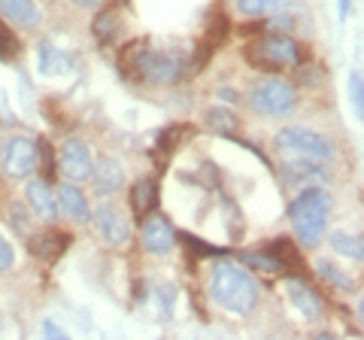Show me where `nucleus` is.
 <instances>
[{"mask_svg": "<svg viewBox=\"0 0 364 340\" xmlns=\"http://www.w3.org/2000/svg\"><path fill=\"white\" fill-rule=\"evenodd\" d=\"M91 219H95L97 234L104 237V240H107L109 246H122V243H128L131 228H128V222H124V216H122V213H119L116 207H112V203H100L97 213H95Z\"/></svg>", "mask_w": 364, "mask_h": 340, "instance_id": "nucleus-9", "label": "nucleus"}, {"mask_svg": "<svg viewBox=\"0 0 364 340\" xmlns=\"http://www.w3.org/2000/svg\"><path fill=\"white\" fill-rule=\"evenodd\" d=\"M43 334H46V337H52V340H64V337H67V334H64V328H58L52 319H46V322H43Z\"/></svg>", "mask_w": 364, "mask_h": 340, "instance_id": "nucleus-31", "label": "nucleus"}, {"mask_svg": "<svg viewBox=\"0 0 364 340\" xmlns=\"http://www.w3.org/2000/svg\"><path fill=\"white\" fill-rule=\"evenodd\" d=\"M286 292L294 304V310H298L306 322H318L322 319V301H318V294L306 286L304 280H286Z\"/></svg>", "mask_w": 364, "mask_h": 340, "instance_id": "nucleus-13", "label": "nucleus"}, {"mask_svg": "<svg viewBox=\"0 0 364 340\" xmlns=\"http://www.w3.org/2000/svg\"><path fill=\"white\" fill-rule=\"evenodd\" d=\"M249 107H252L258 116H267V119H282L294 112L298 107V88H294L289 79H264L252 88V97H249Z\"/></svg>", "mask_w": 364, "mask_h": 340, "instance_id": "nucleus-5", "label": "nucleus"}, {"mask_svg": "<svg viewBox=\"0 0 364 340\" xmlns=\"http://www.w3.org/2000/svg\"><path fill=\"white\" fill-rule=\"evenodd\" d=\"M91 183H95V191L97 195H112V191H119L124 186V167L119 158H100V161L91 167Z\"/></svg>", "mask_w": 364, "mask_h": 340, "instance_id": "nucleus-12", "label": "nucleus"}, {"mask_svg": "<svg viewBox=\"0 0 364 340\" xmlns=\"http://www.w3.org/2000/svg\"><path fill=\"white\" fill-rule=\"evenodd\" d=\"M240 262H246L252 270H261V274H277L282 267V262L273 253H243Z\"/></svg>", "mask_w": 364, "mask_h": 340, "instance_id": "nucleus-24", "label": "nucleus"}, {"mask_svg": "<svg viewBox=\"0 0 364 340\" xmlns=\"http://www.w3.org/2000/svg\"><path fill=\"white\" fill-rule=\"evenodd\" d=\"M331 246H334V253L352 258V262H364L361 237H352V234H346V231H334V234H331Z\"/></svg>", "mask_w": 364, "mask_h": 340, "instance_id": "nucleus-22", "label": "nucleus"}, {"mask_svg": "<svg viewBox=\"0 0 364 340\" xmlns=\"http://www.w3.org/2000/svg\"><path fill=\"white\" fill-rule=\"evenodd\" d=\"M173 301H176V289L173 286H158L155 289V304H158V310H161V319H170V313H173Z\"/></svg>", "mask_w": 364, "mask_h": 340, "instance_id": "nucleus-28", "label": "nucleus"}, {"mask_svg": "<svg viewBox=\"0 0 364 340\" xmlns=\"http://www.w3.org/2000/svg\"><path fill=\"white\" fill-rule=\"evenodd\" d=\"M246 61L252 67H258V70L277 73V70H286V67L301 64V46L289 37V33L270 31L246 46Z\"/></svg>", "mask_w": 364, "mask_h": 340, "instance_id": "nucleus-4", "label": "nucleus"}, {"mask_svg": "<svg viewBox=\"0 0 364 340\" xmlns=\"http://www.w3.org/2000/svg\"><path fill=\"white\" fill-rule=\"evenodd\" d=\"M73 237L70 234H64V231H46L40 237H33L31 240V255H37L43 258V262H55L67 246H70Z\"/></svg>", "mask_w": 364, "mask_h": 340, "instance_id": "nucleus-18", "label": "nucleus"}, {"mask_svg": "<svg viewBox=\"0 0 364 340\" xmlns=\"http://www.w3.org/2000/svg\"><path fill=\"white\" fill-rule=\"evenodd\" d=\"M349 104H352V112H355V119L364 116V79L358 70L349 73Z\"/></svg>", "mask_w": 364, "mask_h": 340, "instance_id": "nucleus-26", "label": "nucleus"}, {"mask_svg": "<svg viewBox=\"0 0 364 340\" xmlns=\"http://www.w3.org/2000/svg\"><path fill=\"white\" fill-rule=\"evenodd\" d=\"M219 97H222V100H231V104H237V95H234V92H228V88H222Z\"/></svg>", "mask_w": 364, "mask_h": 340, "instance_id": "nucleus-34", "label": "nucleus"}, {"mask_svg": "<svg viewBox=\"0 0 364 340\" xmlns=\"http://www.w3.org/2000/svg\"><path fill=\"white\" fill-rule=\"evenodd\" d=\"M37 170V143L28 137H13L4 146V174L9 179H28Z\"/></svg>", "mask_w": 364, "mask_h": 340, "instance_id": "nucleus-7", "label": "nucleus"}, {"mask_svg": "<svg viewBox=\"0 0 364 340\" xmlns=\"http://www.w3.org/2000/svg\"><path fill=\"white\" fill-rule=\"evenodd\" d=\"M277 149L289 152L294 158H306V161H331L334 158V143L318 131L310 128H282L277 134Z\"/></svg>", "mask_w": 364, "mask_h": 340, "instance_id": "nucleus-6", "label": "nucleus"}, {"mask_svg": "<svg viewBox=\"0 0 364 340\" xmlns=\"http://www.w3.org/2000/svg\"><path fill=\"white\" fill-rule=\"evenodd\" d=\"M13 262H16V253H13V246H9V240H6L4 234H0V274L13 267Z\"/></svg>", "mask_w": 364, "mask_h": 340, "instance_id": "nucleus-30", "label": "nucleus"}, {"mask_svg": "<svg viewBox=\"0 0 364 340\" xmlns=\"http://www.w3.org/2000/svg\"><path fill=\"white\" fill-rule=\"evenodd\" d=\"M0 146H4V137H0Z\"/></svg>", "mask_w": 364, "mask_h": 340, "instance_id": "nucleus-35", "label": "nucleus"}, {"mask_svg": "<svg viewBox=\"0 0 364 340\" xmlns=\"http://www.w3.org/2000/svg\"><path fill=\"white\" fill-rule=\"evenodd\" d=\"M328 213H331V195L325 188H304L289 207V222L301 246H316L325 237Z\"/></svg>", "mask_w": 364, "mask_h": 340, "instance_id": "nucleus-3", "label": "nucleus"}, {"mask_svg": "<svg viewBox=\"0 0 364 340\" xmlns=\"http://www.w3.org/2000/svg\"><path fill=\"white\" fill-rule=\"evenodd\" d=\"M61 174L67 183H85L91 176V167H95V158H91V149L85 140H67L61 146Z\"/></svg>", "mask_w": 364, "mask_h": 340, "instance_id": "nucleus-8", "label": "nucleus"}, {"mask_svg": "<svg viewBox=\"0 0 364 340\" xmlns=\"http://www.w3.org/2000/svg\"><path fill=\"white\" fill-rule=\"evenodd\" d=\"M337 4H340V18L346 21V16H349V0H337Z\"/></svg>", "mask_w": 364, "mask_h": 340, "instance_id": "nucleus-32", "label": "nucleus"}, {"mask_svg": "<svg viewBox=\"0 0 364 340\" xmlns=\"http://www.w3.org/2000/svg\"><path fill=\"white\" fill-rule=\"evenodd\" d=\"M122 67L131 76L143 79L152 85H173L176 79L186 70V58L179 52H167V49H149L146 43L128 46L122 55Z\"/></svg>", "mask_w": 364, "mask_h": 340, "instance_id": "nucleus-2", "label": "nucleus"}, {"mask_svg": "<svg viewBox=\"0 0 364 340\" xmlns=\"http://www.w3.org/2000/svg\"><path fill=\"white\" fill-rule=\"evenodd\" d=\"M210 298L228 313L249 316L258 304V282L237 265L219 262L210 277Z\"/></svg>", "mask_w": 364, "mask_h": 340, "instance_id": "nucleus-1", "label": "nucleus"}, {"mask_svg": "<svg viewBox=\"0 0 364 340\" xmlns=\"http://www.w3.org/2000/svg\"><path fill=\"white\" fill-rule=\"evenodd\" d=\"M76 6H82V9H95L97 6V0H73Z\"/></svg>", "mask_w": 364, "mask_h": 340, "instance_id": "nucleus-33", "label": "nucleus"}, {"mask_svg": "<svg viewBox=\"0 0 364 340\" xmlns=\"http://www.w3.org/2000/svg\"><path fill=\"white\" fill-rule=\"evenodd\" d=\"M91 31H95V40H97V43H109L112 37H116V31H119V16L112 13V9H107V13H100V16L95 18Z\"/></svg>", "mask_w": 364, "mask_h": 340, "instance_id": "nucleus-23", "label": "nucleus"}, {"mask_svg": "<svg viewBox=\"0 0 364 340\" xmlns=\"http://www.w3.org/2000/svg\"><path fill=\"white\" fill-rule=\"evenodd\" d=\"M37 67L43 76H58V73H67L73 67V58L67 52H61L58 46H52L49 40H43L37 46Z\"/></svg>", "mask_w": 364, "mask_h": 340, "instance_id": "nucleus-16", "label": "nucleus"}, {"mask_svg": "<svg viewBox=\"0 0 364 340\" xmlns=\"http://www.w3.org/2000/svg\"><path fill=\"white\" fill-rule=\"evenodd\" d=\"M55 203H58V210L73 222H88L91 219L88 198H85V191L76 188V183H64L58 191H55Z\"/></svg>", "mask_w": 364, "mask_h": 340, "instance_id": "nucleus-15", "label": "nucleus"}, {"mask_svg": "<svg viewBox=\"0 0 364 340\" xmlns=\"http://www.w3.org/2000/svg\"><path fill=\"white\" fill-rule=\"evenodd\" d=\"M291 0H237V9H240V16H273V13H282V9H289Z\"/></svg>", "mask_w": 364, "mask_h": 340, "instance_id": "nucleus-21", "label": "nucleus"}, {"mask_svg": "<svg viewBox=\"0 0 364 340\" xmlns=\"http://www.w3.org/2000/svg\"><path fill=\"white\" fill-rule=\"evenodd\" d=\"M155 207H158V183H155V179H140V183L134 186V191H131V210H134V216L136 219L152 216Z\"/></svg>", "mask_w": 364, "mask_h": 340, "instance_id": "nucleus-19", "label": "nucleus"}, {"mask_svg": "<svg viewBox=\"0 0 364 340\" xmlns=\"http://www.w3.org/2000/svg\"><path fill=\"white\" fill-rule=\"evenodd\" d=\"M25 201L31 213L43 222H55L58 219V203H55V191L46 186V179H31L25 186Z\"/></svg>", "mask_w": 364, "mask_h": 340, "instance_id": "nucleus-11", "label": "nucleus"}, {"mask_svg": "<svg viewBox=\"0 0 364 340\" xmlns=\"http://www.w3.org/2000/svg\"><path fill=\"white\" fill-rule=\"evenodd\" d=\"M0 18L21 28H33L40 25V9L33 0H0Z\"/></svg>", "mask_w": 364, "mask_h": 340, "instance_id": "nucleus-17", "label": "nucleus"}, {"mask_svg": "<svg viewBox=\"0 0 364 340\" xmlns=\"http://www.w3.org/2000/svg\"><path fill=\"white\" fill-rule=\"evenodd\" d=\"M316 270H318V277H322L328 286L337 289V292H355V282H352V277H346L343 270H340L334 262H328V258H322V262H316Z\"/></svg>", "mask_w": 364, "mask_h": 340, "instance_id": "nucleus-20", "label": "nucleus"}, {"mask_svg": "<svg viewBox=\"0 0 364 340\" xmlns=\"http://www.w3.org/2000/svg\"><path fill=\"white\" fill-rule=\"evenodd\" d=\"M176 243V234L170 228V222L164 216H152L143 222V246L155 255H167Z\"/></svg>", "mask_w": 364, "mask_h": 340, "instance_id": "nucleus-14", "label": "nucleus"}, {"mask_svg": "<svg viewBox=\"0 0 364 340\" xmlns=\"http://www.w3.org/2000/svg\"><path fill=\"white\" fill-rule=\"evenodd\" d=\"M16 55H18V40H16L13 28L0 18V61H9V58H16Z\"/></svg>", "mask_w": 364, "mask_h": 340, "instance_id": "nucleus-27", "label": "nucleus"}, {"mask_svg": "<svg viewBox=\"0 0 364 340\" xmlns=\"http://www.w3.org/2000/svg\"><path fill=\"white\" fill-rule=\"evenodd\" d=\"M328 170L322 167V161H298V164H282V183L291 186V188H316V186H325L328 183Z\"/></svg>", "mask_w": 364, "mask_h": 340, "instance_id": "nucleus-10", "label": "nucleus"}, {"mask_svg": "<svg viewBox=\"0 0 364 340\" xmlns=\"http://www.w3.org/2000/svg\"><path fill=\"white\" fill-rule=\"evenodd\" d=\"M207 124L213 131H219V134H231L237 128V116L231 110H222V107H213L207 110Z\"/></svg>", "mask_w": 364, "mask_h": 340, "instance_id": "nucleus-25", "label": "nucleus"}, {"mask_svg": "<svg viewBox=\"0 0 364 340\" xmlns=\"http://www.w3.org/2000/svg\"><path fill=\"white\" fill-rule=\"evenodd\" d=\"M270 253L277 255L282 265H294V262H298V253H294V246L289 243V237H277V243L270 246Z\"/></svg>", "mask_w": 364, "mask_h": 340, "instance_id": "nucleus-29", "label": "nucleus"}]
</instances>
